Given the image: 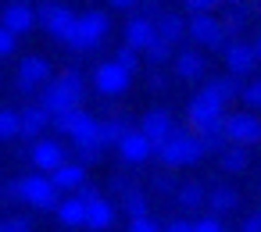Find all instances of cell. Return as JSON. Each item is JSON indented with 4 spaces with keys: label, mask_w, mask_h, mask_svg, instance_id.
Returning a JSON list of instances; mask_svg holds the SVG:
<instances>
[{
    "label": "cell",
    "mask_w": 261,
    "mask_h": 232,
    "mask_svg": "<svg viewBox=\"0 0 261 232\" xmlns=\"http://www.w3.org/2000/svg\"><path fill=\"white\" fill-rule=\"evenodd\" d=\"M83 97H86V79L75 72V68H68V72H61L58 79H47L43 86H40V107L47 111V114H58V111H65V107H75V104H83Z\"/></svg>",
    "instance_id": "6da1fadb"
},
{
    "label": "cell",
    "mask_w": 261,
    "mask_h": 232,
    "mask_svg": "<svg viewBox=\"0 0 261 232\" xmlns=\"http://www.w3.org/2000/svg\"><path fill=\"white\" fill-rule=\"evenodd\" d=\"M154 154H158V161L165 164V168H193V164H200L207 154H204V143H200V136L190 129H172V136L165 139V143H158L154 147Z\"/></svg>",
    "instance_id": "7a4b0ae2"
},
{
    "label": "cell",
    "mask_w": 261,
    "mask_h": 232,
    "mask_svg": "<svg viewBox=\"0 0 261 232\" xmlns=\"http://www.w3.org/2000/svg\"><path fill=\"white\" fill-rule=\"evenodd\" d=\"M4 193H8L11 200H22V204L36 207V211H54V207H58V186L50 182L47 171L22 175V179H15Z\"/></svg>",
    "instance_id": "3957f363"
},
{
    "label": "cell",
    "mask_w": 261,
    "mask_h": 232,
    "mask_svg": "<svg viewBox=\"0 0 261 232\" xmlns=\"http://www.w3.org/2000/svg\"><path fill=\"white\" fill-rule=\"evenodd\" d=\"M108 29H111V22H108L104 11H83V15H75L72 33L65 36V43H68L72 50H93V47L104 43Z\"/></svg>",
    "instance_id": "277c9868"
},
{
    "label": "cell",
    "mask_w": 261,
    "mask_h": 232,
    "mask_svg": "<svg viewBox=\"0 0 261 232\" xmlns=\"http://www.w3.org/2000/svg\"><path fill=\"white\" fill-rule=\"evenodd\" d=\"M50 125H54L61 136H68V139H72V147H79V143H97V118H93V114H86V111H83V104H75V107H65V111L50 114Z\"/></svg>",
    "instance_id": "5b68a950"
},
{
    "label": "cell",
    "mask_w": 261,
    "mask_h": 232,
    "mask_svg": "<svg viewBox=\"0 0 261 232\" xmlns=\"http://www.w3.org/2000/svg\"><path fill=\"white\" fill-rule=\"evenodd\" d=\"M72 22H75V11L65 8V4H58V0H47V4L36 8V25L50 40H58V43H65V36L72 33Z\"/></svg>",
    "instance_id": "8992f818"
},
{
    "label": "cell",
    "mask_w": 261,
    "mask_h": 232,
    "mask_svg": "<svg viewBox=\"0 0 261 232\" xmlns=\"http://www.w3.org/2000/svg\"><path fill=\"white\" fill-rule=\"evenodd\" d=\"M222 132L229 143L240 147H254L261 143V118L254 111H236V114H222Z\"/></svg>",
    "instance_id": "52a82bcc"
},
{
    "label": "cell",
    "mask_w": 261,
    "mask_h": 232,
    "mask_svg": "<svg viewBox=\"0 0 261 232\" xmlns=\"http://www.w3.org/2000/svg\"><path fill=\"white\" fill-rule=\"evenodd\" d=\"M93 90L100 93V97H122L125 90H129V82H133V75L111 57V61H104V65H97L93 68Z\"/></svg>",
    "instance_id": "ba28073f"
},
{
    "label": "cell",
    "mask_w": 261,
    "mask_h": 232,
    "mask_svg": "<svg viewBox=\"0 0 261 232\" xmlns=\"http://www.w3.org/2000/svg\"><path fill=\"white\" fill-rule=\"evenodd\" d=\"M186 36L197 43V47H225V33H222V22L215 18V15H207V11H200V15H190L186 18Z\"/></svg>",
    "instance_id": "9c48e42d"
},
{
    "label": "cell",
    "mask_w": 261,
    "mask_h": 232,
    "mask_svg": "<svg viewBox=\"0 0 261 232\" xmlns=\"http://www.w3.org/2000/svg\"><path fill=\"white\" fill-rule=\"evenodd\" d=\"M225 114V104L218 100V97H211L207 90H200V93H193V100L186 104V122H190V129L197 132V129H204V125H211V122H218Z\"/></svg>",
    "instance_id": "30bf717a"
},
{
    "label": "cell",
    "mask_w": 261,
    "mask_h": 232,
    "mask_svg": "<svg viewBox=\"0 0 261 232\" xmlns=\"http://www.w3.org/2000/svg\"><path fill=\"white\" fill-rule=\"evenodd\" d=\"M29 161L36 164V171H47V175H50L58 164L68 161V154H65V147H61L58 139H50V136H36L33 147H29Z\"/></svg>",
    "instance_id": "8fae6325"
},
{
    "label": "cell",
    "mask_w": 261,
    "mask_h": 232,
    "mask_svg": "<svg viewBox=\"0 0 261 232\" xmlns=\"http://www.w3.org/2000/svg\"><path fill=\"white\" fill-rule=\"evenodd\" d=\"M115 150H118V157H122V164H143V161H150V154H154V147H150V139L140 132V129H125L122 132V139L115 143Z\"/></svg>",
    "instance_id": "7c38bea8"
},
{
    "label": "cell",
    "mask_w": 261,
    "mask_h": 232,
    "mask_svg": "<svg viewBox=\"0 0 261 232\" xmlns=\"http://www.w3.org/2000/svg\"><path fill=\"white\" fill-rule=\"evenodd\" d=\"M222 61L229 68V75H250L254 65H257V54H254V43H243V40H229L225 50H222Z\"/></svg>",
    "instance_id": "4fadbf2b"
},
{
    "label": "cell",
    "mask_w": 261,
    "mask_h": 232,
    "mask_svg": "<svg viewBox=\"0 0 261 232\" xmlns=\"http://www.w3.org/2000/svg\"><path fill=\"white\" fill-rule=\"evenodd\" d=\"M15 79H18V90H22V93H36V90L50 79V65H47V57H36V54L22 57Z\"/></svg>",
    "instance_id": "5bb4252c"
},
{
    "label": "cell",
    "mask_w": 261,
    "mask_h": 232,
    "mask_svg": "<svg viewBox=\"0 0 261 232\" xmlns=\"http://www.w3.org/2000/svg\"><path fill=\"white\" fill-rule=\"evenodd\" d=\"M172 129H175V122H172V114L161 111V107H154V111H147V114L140 118V132L150 139V147L165 143V139L172 136Z\"/></svg>",
    "instance_id": "9a60e30c"
},
{
    "label": "cell",
    "mask_w": 261,
    "mask_h": 232,
    "mask_svg": "<svg viewBox=\"0 0 261 232\" xmlns=\"http://www.w3.org/2000/svg\"><path fill=\"white\" fill-rule=\"evenodd\" d=\"M0 25H8L15 36H25L36 29V8H29L25 0H15V4L4 8V18H0Z\"/></svg>",
    "instance_id": "2e32d148"
},
{
    "label": "cell",
    "mask_w": 261,
    "mask_h": 232,
    "mask_svg": "<svg viewBox=\"0 0 261 232\" xmlns=\"http://www.w3.org/2000/svg\"><path fill=\"white\" fill-rule=\"evenodd\" d=\"M47 125H50V114L40 107V104H33V107H25V111H18V139H36V136H43L47 132Z\"/></svg>",
    "instance_id": "e0dca14e"
},
{
    "label": "cell",
    "mask_w": 261,
    "mask_h": 232,
    "mask_svg": "<svg viewBox=\"0 0 261 232\" xmlns=\"http://www.w3.org/2000/svg\"><path fill=\"white\" fill-rule=\"evenodd\" d=\"M154 36H158V33H154V22L143 18V15H133V18L125 22V29H122V43H129L133 50H147V43H150Z\"/></svg>",
    "instance_id": "ac0fdd59"
},
{
    "label": "cell",
    "mask_w": 261,
    "mask_h": 232,
    "mask_svg": "<svg viewBox=\"0 0 261 232\" xmlns=\"http://www.w3.org/2000/svg\"><path fill=\"white\" fill-rule=\"evenodd\" d=\"M204 72H207V61H204L200 50H179V54H175V79H182V82H200Z\"/></svg>",
    "instance_id": "d6986e66"
},
{
    "label": "cell",
    "mask_w": 261,
    "mask_h": 232,
    "mask_svg": "<svg viewBox=\"0 0 261 232\" xmlns=\"http://www.w3.org/2000/svg\"><path fill=\"white\" fill-rule=\"evenodd\" d=\"M50 182L58 186V193H75V189L86 182V164L65 161V164H58V168L50 171Z\"/></svg>",
    "instance_id": "ffe728a7"
},
{
    "label": "cell",
    "mask_w": 261,
    "mask_h": 232,
    "mask_svg": "<svg viewBox=\"0 0 261 232\" xmlns=\"http://www.w3.org/2000/svg\"><path fill=\"white\" fill-rule=\"evenodd\" d=\"M111 225H115V204H108L104 196L86 200V228H93V232H108Z\"/></svg>",
    "instance_id": "44dd1931"
},
{
    "label": "cell",
    "mask_w": 261,
    "mask_h": 232,
    "mask_svg": "<svg viewBox=\"0 0 261 232\" xmlns=\"http://www.w3.org/2000/svg\"><path fill=\"white\" fill-rule=\"evenodd\" d=\"M58 221L65 225V228H79V225H86V200L75 193V196H65V200H58Z\"/></svg>",
    "instance_id": "7402d4cb"
},
{
    "label": "cell",
    "mask_w": 261,
    "mask_h": 232,
    "mask_svg": "<svg viewBox=\"0 0 261 232\" xmlns=\"http://www.w3.org/2000/svg\"><path fill=\"white\" fill-rule=\"evenodd\" d=\"M154 33H158L161 40H168L172 47H179L182 36H186V18H179V15H172V11H161V15L154 18Z\"/></svg>",
    "instance_id": "603a6c76"
},
{
    "label": "cell",
    "mask_w": 261,
    "mask_h": 232,
    "mask_svg": "<svg viewBox=\"0 0 261 232\" xmlns=\"http://www.w3.org/2000/svg\"><path fill=\"white\" fill-rule=\"evenodd\" d=\"M218 164H222V171H229V175H240V171H247V164H250V147L225 143V150L218 154Z\"/></svg>",
    "instance_id": "cb8c5ba5"
},
{
    "label": "cell",
    "mask_w": 261,
    "mask_h": 232,
    "mask_svg": "<svg viewBox=\"0 0 261 232\" xmlns=\"http://www.w3.org/2000/svg\"><path fill=\"white\" fill-rule=\"evenodd\" d=\"M247 18H250V8H247V0H243V4H229V11L218 18V22H222V33H225V40H229V36L236 40V36H240V29L247 25Z\"/></svg>",
    "instance_id": "d4e9b609"
},
{
    "label": "cell",
    "mask_w": 261,
    "mask_h": 232,
    "mask_svg": "<svg viewBox=\"0 0 261 232\" xmlns=\"http://www.w3.org/2000/svg\"><path fill=\"white\" fill-rule=\"evenodd\" d=\"M236 204H240V196H236V189H229V186H215L211 193H207V207H211V214H229V211H236Z\"/></svg>",
    "instance_id": "484cf974"
},
{
    "label": "cell",
    "mask_w": 261,
    "mask_h": 232,
    "mask_svg": "<svg viewBox=\"0 0 261 232\" xmlns=\"http://www.w3.org/2000/svg\"><path fill=\"white\" fill-rule=\"evenodd\" d=\"M175 196H179V207H182V211H197V207H204V200H207V193H204L200 182H182V186L175 189Z\"/></svg>",
    "instance_id": "4316f807"
},
{
    "label": "cell",
    "mask_w": 261,
    "mask_h": 232,
    "mask_svg": "<svg viewBox=\"0 0 261 232\" xmlns=\"http://www.w3.org/2000/svg\"><path fill=\"white\" fill-rule=\"evenodd\" d=\"M211 97H218L222 104H232L236 97H240V82H236V75H225V79H211L207 86H204Z\"/></svg>",
    "instance_id": "83f0119b"
},
{
    "label": "cell",
    "mask_w": 261,
    "mask_h": 232,
    "mask_svg": "<svg viewBox=\"0 0 261 232\" xmlns=\"http://www.w3.org/2000/svg\"><path fill=\"white\" fill-rule=\"evenodd\" d=\"M129 125L122 122V118H108V122H97V143L108 150V147H115L118 139H122V132H125Z\"/></svg>",
    "instance_id": "f1b7e54d"
},
{
    "label": "cell",
    "mask_w": 261,
    "mask_h": 232,
    "mask_svg": "<svg viewBox=\"0 0 261 232\" xmlns=\"http://www.w3.org/2000/svg\"><path fill=\"white\" fill-rule=\"evenodd\" d=\"M122 207H125V214H129V218L147 214V193H143V189H136V186H129V189H125V196H122Z\"/></svg>",
    "instance_id": "f546056e"
},
{
    "label": "cell",
    "mask_w": 261,
    "mask_h": 232,
    "mask_svg": "<svg viewBox=\"0 0 261 232\" xmlns=\"http://www.w3.org/2000/svg\"><path fill=\"white\" fill-rule=\"evenodd\" d=\"M11 139H18V111L0 107V143H11Z\"/></svg>",
    "instance_id": "4dcf8cb0"
},
{
    "label": "cell",
    "mask_w": 261,
    "mask_h": 232,
    "mask_svg": "<svg viewBox=\"0 0 261 232\" xmlns=\"http://www.w3.org/2000/svg\"><path fill=\"white\" fill-rule=\"evenodd\" d=\"M143 54H147V61H150V65H165V61H172V43H168V40H161V36H154V40L147 43V50H143Z\"/></svg>",
    "instance_id": "1f68e13d"
},
{
    "label": "cell",
    "mask_w": 261,
    "mask_h": 232,
    "mask_svg": "<svg viewBox=\"0 0 261 232\" xmlns=\"http://www.w3.org/2000/svg\"><path fill=\"white\" fill-rule=\"evenodd\" d=\"M115 61H118L129 75H136V68H140V50H133L129 43H122V47L115 50Z\"/></svg>",
    "instance_id": "d6a6232c"
},
{
    "label": "cell",
    "mask_w": 261,
    "mask_h": 232,
    "mask_svg": "<svg viewBox=\"0 0 261 232\" xmlns=\"http://www.w3.org/2000/svg\"><path fill=\"white\" fill-rule=\"evenodd\" d=\"M100 154H104L100 143H79V147H75V161H79V164H97Z\"/></svg>",
    "instance_id": "836d02e7"
},
{
    "label": "cell",
    "mask_w": 261,
    "mask_h": 232,
    "mask_svg": "<svg viewBox=\"0 0 261 232\" xmlns=\"http://www.w3.org/2000/svg\"><path fill=\"white\" fill-rule=\"evenodd\" d=\"M129 232H161V225L150 218V211L147 214H136V218H129Z\"/></svg>",
    "instance_id": "e575fe53"
},
{
    "label": "cell",
    "mask_w": 261,
    "mask_h": 232,
    "mask_svg": "<svg viewBox=\"0 0 261 232\" xmlns=\"http://www.w3.org/2000/svg\"><path fill=\"white\" fill-rule=\"evenodd\" d=\"M240 97H243V104L250 111H261V79H254L247 90H240Z\"/></svg>",
    "instance_id": "d590c367"
},
{
    "label": "cell",
    "mask_w": 261,
    "mask_h": 232,
    "mask_svg": "<svg viewBox=\"0 0 261 232\" xmlns=\"http://www.w3.org/2000/svg\"><path fill=\"white\" fill-rule=\"evenodd\" d=\"M193 232H225V228H222V218L218 214H204V218L193 221Z\"/></svg>",
    "instance_id": "8d00e7d4"
},
{
    "label": "cell",
    "mask_w": 261,
    "mask_h": 232,
    "mask_svg": "<svg viewBox=\"0 0 261 232\" xmlns=\"http://www.w3.org/2000/svg\"><path fill=\"white\" fill-rule=\"evenodd\" d=\"M15 43H18V36L8 25H0V57H11L15 54Z\"/></svg>",
    "instance_id": "74e56055"
},
{
    "label": "cell",
    "mask_w": 261,
    "mask_h": 232,
    "mask_svg": "<svg viewBox=\"0 0 261 232\" xmlns=\"http://www.w3.org/2000/svg\"><path fill=\"white\" fill-rule=\"evenodd\" d=\"M182 4H186V11H190V15H200V11L215 15V8L222 4V0H182Z\"/></svg>",
    "instance_id": "f35d334b"
},
{
    "label": "cell",
    "mask_w": 261,
    "mask_h": 232,
    "mask_svg": "<svg viewBox=\"0 0 261 232\" xmlns=\"http://www.w3.org/2000/svg\"><path fill=\"white\" fill-rule=\"evenodd\" d=\"M136 8H140V15H143V18H150V22L161 15V4H158V0H136Z\"/></svg>",
    "instance_id": "ab89813d"
},
{
    "label": "cell",
    "mask_w": 261,
    "mask_h": 232,
    "mask_svg": "<svg viewBox=\"0 0 261 232\" xmlns=\"http://www.w3.org/2000/svg\"><path fill=\"white\" fill-rule=\"evenodd\" d=\"M4 232H33V225H29V218L18 214V218H8L4 221Z\"/></svg>",
    "instance_id": "60d3db41"
},
{
    "label": "cell",
    "mask_w": 261,
    "mask_h": 232,
    "mask_svg": "<svg viewBox=\"0 0 261 232\" xmlns=\"http://www.w3.org/2000/svg\"><path fill=\"white\" fill-rule=\"evenodd\" d=\"M154 189H161V193H175L179 182H175L172 175H154Z\"/></svg>",
    "instance_id": "b9f144b4"
},
{
    "label": "cell",
    "mask_w": 261,
    "mask_h": 232,
    "mask_svg": "<svg viewBox=\"0 0 261 232\" xmlns=\"http://www.w3.org/2000/svg\"><path fill=\"white\" fill-rule=\"evenodd\" d=\"M161 232H193V221H179V218H172V221H165Z\"/></svg>",
    "instance_id": "7bdbcfd3"
},
{
    "label": "cell",
    "mask_w": 261,
    "mask_h": 232,
    "mask_svg": "<svg viewBox=\"0 0 261 232\" xmlns=\"http://www.w3.org/2000/svg\"><path fill=\"white\" fill-rule=\"evenodd\" d=\"M150 90H154V93H165V90H168V79H165L161 72H154V75H150Z\"/></svg>",
    "instance_id": "ee69618b"
},
{
    "label": "cell",
    "mask_w": 261,
    "mask_h": 232,
    "mask_svg": "<svg viewBox=\"0 0 261 232\" xmlns=\"http://www.w3.org/2000/svg\"><path fill=\"white\" fill-rule=\"evenodd\" d=\"M240 232H261V211H257V214H250V218L243 221V228H240Z\"/></svg>",
    "instance_id": "f6af8a7d"
},
{
    "label": "cell",
    "mask_w": 261,
    "mask_h": 232,
    "mask_svg": "<svg viewBox=\"0 0 261 232\" xmlns=\"http://www.w3.org/2000/svg\"><path fill=\"white\" fill-rule=\"evenodd\" d=\"M108 4H111L115 11H133V8H136V0H108Z\"/></svg>",
    "instance_id": "bcb514c9"
},
{
    "label": "cell",
    "mask_w": 261,
    "mask_h": 232,
    "mask_svg": "<svg viewBox=\"0 0 261 232\" xmlns=\"http://www.w3.org/2000/svg\"><path fill=\"white\" fill-rule=\"evenodd\" d=\"M254 54H257V61H261V36L254 40Z\"/></svg>",
    "instance_id": "7dc6e473"
},
{
    "label": "cell",
    "mask_w": 261,
    "mask_h": 232,
    "mask_svg": "<svg viewBox=\"0 0 261 232\" xmlns=\"http://www.w3.org/2000/svg\"><path fill=\"white\" fill-rule=\"evenodd\" d=\"M222 4H243V0H222Z\"/></svg>",
    "instance_id": "c3c4849f"
},
{
    "label": "cell",
    "mask_w": 261,
    "mask_h": 232,
    "mask_svg": "<svg viewBox=\"0 0 261 232\" xmlns=\"http://www.w3.org/2000/svg\"><path fill=\"white\" fill-rule=\"evenodd\" d=\"M254 11H261V0H254Z\"/></svg>",
    "instance_id": "681fc988"
},
{
    "label": "cell",
    "mask_w": 261,
    "mask_h": 232,
    "mask_svg": "<svg viewBox=\"0 0 261 232\" xmlns=\"http://www.w3.org/2000/svg\"><path fill=\"white\" fill-rule=\"evenodd\" d=\"M0 200H4V189H0Z\"/></svg>",
    "instance_id": "f907efd6"
},
{
    "label": "cell",
    "mask_w": 261,
    "mask_h": 232,
    "mask_svg": "<svg viewBox=\"0 0 261 232\" xmlns=\"http://www.w3.org/2000/svg\"><path fill=\"white\" fill-rule=\"evenodd\" d=\"M0 232H4V221H0Z\"/></svg>",
    "instance_id": "816d5d0a"
}]
</instances>
